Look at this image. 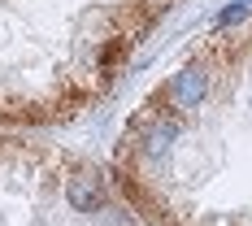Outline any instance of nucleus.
Segmentation results:
<instances>
[{
  "label": "nucleus",
  "mask_w": 252,
  "mask_h": 226,
  "mask_svg": "<svg viewBox=\"0 0 252 226\" xmlns=\"http://www.w3.org/2000/svg\"><path fill=\"white\" fill-rule=\"evenodd\" d=\"M239 4H248V0H239Z\"/></svg>",
  "instance_id": "39448f33"
},
{
  "label": "nucleus",
  "mask_w": 252,
  "mask_h": 226,
  "mask_svg": "<svg viewBox=\"0 0 252 226\" xmlns=\"http://www.w3.org/2000/svg\"><path fill=\"white\" fill-rule=\"evenodd\" d=\"M65 200L74 204L78 213H96L104 204V183H100V174L96 170H78L70 183H65Z\"/></svg>",
  "instance_id": "7ed1b4c3"
},
{
  "label": "nucleus",
  "mask_w": 252,
  "mask_h": 226,
  "mask_svg": "<svg viewBox=\"0 0 252 226\" xmlns=\"http://www.w3.org/2000/svg\"><path fill=\"white\" fill-rule=\"evenodd\" d=\"M204 96H209V70H204V65H187V70L170 83L174 109H196V104H204Z\"/></svg>",
  "instance_id": "f03ea898"
},
{
  "label": "nucleus",
  "mask_w": 252,
  "mask_h": 226,
  "mask_svg": "<svg viewBox=\"0 0 252 226\" xmlns=\"http://www.w3.org/2000/svg\"><path fill=\"white\" fill-rule=\"evenodd\" d=\"M178 139V122L170 118V113H157V118H148V122L139 126V135H135V144H139V152L148 157V161H161V157H170V144Z\"/></svg>",
  "instance_id": "f257e3e1"
},
{
  "label": "nucleus",
  "mask_w": 252,
  "mask_h": 226,
  "mask_svg": "<svg viewBox=\"0 0 252 226\" xmlns=\"http://www.w3.org/2000/svg\"><path fill=\"white\" fill-rule=\"evenodd\" d=\"M244 18H248V4H239V0H235V4H230V9H222V18H218V26H230V22H244Z\"/></svg>",
  "instance_id": "20e7f679"
}]
</instances>
